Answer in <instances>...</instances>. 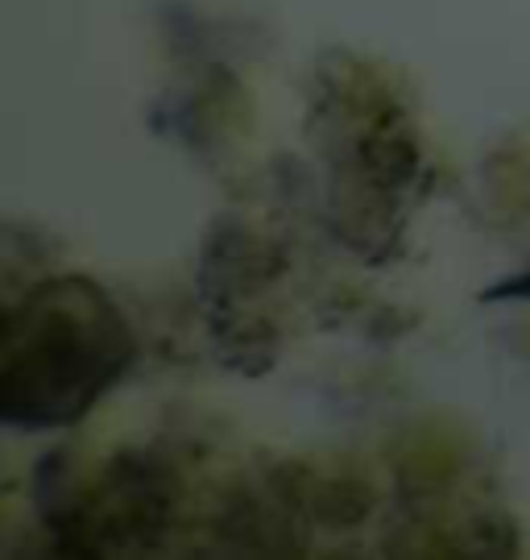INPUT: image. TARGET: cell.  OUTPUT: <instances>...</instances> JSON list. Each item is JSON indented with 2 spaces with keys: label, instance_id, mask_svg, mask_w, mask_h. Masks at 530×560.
<instances>
[{
  "label": "cell",
  "instance_id": "6da1fadb",
  "mask_svg": "<svg viewBox=\"0 0 530 560\" xmlns=\"http://www.w3.org/2000/svg\"><path fill=\"white\" fill-rule=\"evenodd\" d=\"M125 361V328L87 282H55L13 312L4 358V411L59 423L79 416Z\"/></svg>",
  "mask_w": 530,
  "mask_h": 560
}]
</instances>
